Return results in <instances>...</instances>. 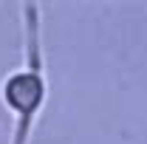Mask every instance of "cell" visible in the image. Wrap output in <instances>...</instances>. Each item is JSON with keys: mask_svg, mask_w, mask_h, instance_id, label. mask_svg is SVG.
<instances>
[{"mask_svg": "<svg viewBox=\"0 0 147 144\" xmlns=\"http://www.w3.org/2000/svg\"><path fill=\"white\" fill-rule=\"evenodd\" d=\"M26 40H23V65L6 73L0 82V102L14 119L11 144H28L40 113L48 102V76H45V59L40 54V11L34 3L26 6Z\"/></svg>", "mask_w": 147, "mask_h": 144, "instance_id": "1", "label": "cell"}]
</instances>
